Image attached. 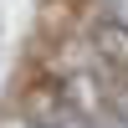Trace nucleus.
<instances>
[{
  "label": "nucleus",
  "instance_id": "f257e3e1",
  "mask_svg": "<svg viewBox=\"0 0 128 128\" xmlns=\"http://www.w3.org/2000/svg\"><path fill=\"white\" fill-rule=\"evenodd\" d=\"M87 46H92V56L108 72H123L128 77V26L123 20H113L108 10H98V16L87 20Z\"/></svg>",
  "mask_w": 128,
  "mask_h": 128
},
{
  "label": "nucleus",
  "instance_id": "f03ea898",
  "mask_svg": "<svg viewBox=\"0 0 128 128\" xmlns=\"http://www.w3.org/2000/svg\"><path fill=\"white\" fill-rule=\"evenodd\" d=\"M0 128H36V123H31L26 113H5V118H0Z\"/></svg>",
  "mask_w": 128,
  "mask_h": 128
}]
</instances>
